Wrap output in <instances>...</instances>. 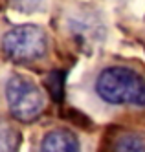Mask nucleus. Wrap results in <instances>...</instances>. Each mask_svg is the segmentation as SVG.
<instances>
[{
  "label": "nucleus",
  "mask_w": 145,
  "mask_h": 152,
  "mask_svg": "<svg viewBox=\"0 0 145 152\" xmlns=\"http://www.w3.org/2000/svg\"><path fill=\"white\" fill-rule=\"evenodd\" d=\"M114 152H145V141L140 134H123L116 139Z\"/></svg>",
  "instance_id": "6"
},
{
  "label": "nucleus",
  "mask_w": 145,
  "mask_h": 152,
  "mask_svg": "<svg viewBox=\"0 0 145 152\" xmlns=\"http://www.w3.org/2000/svg\"><path fill=\"white\" fill-rule=\"evenodd\" d=\"M50 46L48 35L40 26H15L0 39V48L11 61H37L46 55Z\"/></svg>",
  "instance_id": "4"
},
{
  "label": "nucleus",
  "mask_w": 145,
  "mask_h": 152,
  "mask_svg": "<svg viewBox=\"0 0 145 152\" xmlns=\"http://www.w3.org/2000/svg\"><path fill=\"white\" fill-rule=\"evenodd\" d=\"M9 2H11V7L17 9V11L31 15V13L40 11L44 4H46V0H9Z\"/></svg>",
  "instance_id": "8"
},
{
  "label": "nucleus",
  "mask_w": 145,
  "mask_h": 152,
  "mask_svg": "<svg viewBox=\"0 0 145 152\" xmlns=\"http://www.w3.org/2000/svg\"><path fill=\"white\" fill-rule=\"evenodd\" d=\"M4 101L9 114L18 121H33L46 108L42 86L20 72H9L4 79Z\"/></svg>",
  "instance_id": "3"
},
{
  "label": "nucleus",
  "mask_w": 145,
  "mask_h": 152,
  "mask_svg": "<svg viewBox=\"0 0 145 152\" xmlns=\"http://www.w3.org/2000/svg\"><path fill=\"white\" fill-rule=\"evenodd\" d=\"M94 94L112 106L141 108L145 103V81L140 70L129 64H108L94 77Z\"/></svg>",
  "instance_id": "1"
},
{
  "label": "nucleus",
  "mask_w": 145,
  "mask_h": 152,
  "mask_svg": "<svg viewBox=\"0 0 145 152\" xmlns=\"http://www.w3.org/2000/svg\"><path fill=\"white\" fill-rule=\"evenodd\" d=\"M39 152H83V143L72 130L53 128L40 137Z\"/></svg>",
  "instance_id": "5"
},
{
  "label": "nucleus",
  "mask_w": 145,
  "mask_h": 152,
  "mask_svg": "<svg viewBox=\"0 0 145 152\" xmlns=\"http://www.w3.org/2000/svg\"><path fill=\"white\" fill-rule=\"evenodd\" d=\"M63 29L81 50H92L103 44L107 37L103 11L92 2H72L63 13Z\"/></svg>",
  "instance_id": "2"
},
{
  "label": "nucleus",
  "mask_w": 145,
  "mask_h": 152,
  "mask_svg": "<svg viewBox=\"0 0 145 152\" xmlns=\"http://www.w3.org/2000/svg\"><path fill=\"white\" fill-rule=\"evenodd\" d=\"M17 147V134L6 121L0 119V152H13Z\"/></svg>",
  "instance_id": "7"
}]
</instances>
